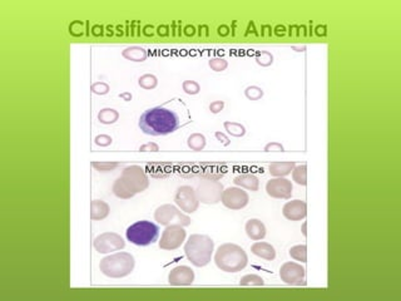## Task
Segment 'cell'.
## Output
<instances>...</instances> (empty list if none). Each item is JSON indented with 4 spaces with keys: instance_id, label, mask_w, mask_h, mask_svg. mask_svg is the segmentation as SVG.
Listing matches in <instances>:
<instances>
[{
    "instance_id": "cell-27",
    "label": "cell",
    "mask_w": 401,
    "mask_h": 301,
    "mask_svg": "<svg viewBox=\"0 0 401 301\" xmlns=\"http://www.w3.org/2000/svg\"><path fill=\"white\" fill-rule=\"evenodd\" d=\"M288 253L294 260L300 261V263H306V261H307V247H306V245L292 246L291 249H289Z\"/></svg>"
},
{
    "instance_id": "cell-8",
    "label": "cell",
    "mask_w": 401,
    "mask_h": 301,
    "mask_svg": "<svg viewBox=\"0 0 401 301\" xmlns=\"http://www.w3.org/2000/svg\"><path fill=\"white\" fill-rule=\"evenodd\" d=\"M224 185L219 181L208 180V178H202L198 185L196 186L197 199L199 203L205 205H217L221 202L222 193H224Z\"/></svg>"
},
{
    "instance_id": "cell-34",
    "label": "cell",
    "mask_w": 401,
    "mask_h": 301,
    "mask_svg": "<svg viewBox=\"0 0 401 301\" xmlns=\"http://www.w3.org/2000/svg\"><path fill=\"white\" fill-rule=\"evenodd\" d=\"M92 166L98 172H110L121 166L119 162H93Z\"/></svg>"
},
{
    "instance_id": "cell-33",
    "label": "cell",
    "mask_w": 401,
    "mask_h": 301,
    "mask_svg": "<svg viewBox=\"0 0 401 301\" xmlns=\"http://www.w3.org/2000/svg\"><path fill=\"white\" fill-rule=\"evenodd\" d=\"M182 88L185 93L189 94V96H196L201 92V85L196 80H185L182 83Z\"/></svg>"
},
{
    "instance_id": "cell-41",
    "label": "cell",
    "mask_w": 401,
    "mask_h": 301,
    "mask_svg": "<svg viewBox=\"0 0 401 301\" xmlns=\"http://www.w3.org/2000/svg\"><path fill=\"white\" fill-rule=\"evenodd\" d=\"M118 97L125 100V102H130V100H132V93H129V92H123V93L119 94Z\"/></svg>"
},
{
    "instance_id": "cell-42",
    "label": "cell",
    "mask_w": 401,
    "mask_h": 301,
    "mask_svg": "<svg viewBox=\"0 0 401 301\" xmlns=\"http://www.w3.org/2000/svg\"><path fill=\"white\" fill-rule=\"evenodd\" d=\"M306 227H307V224H306V222H303V225H302L303 236H307V231H306Z\"/></svg>"
},
{
    "instance_id": "cell-24",
    "label": "cell",
    "mask_w": 401,
    "mask_h": 301,
    "mask_svg": "<svg viewBox=\"0 0 401 301\" xmlns=\"http://www.w3.org/2000/svg\"><path fill=\"white\" fill-rule=\"evenodd\" d=\"M292 180L295 181V183L300 186L307 185V167L306 164H299L295 166L292 169Z\"/></svg>"
},
{
    "instance_id": "cell-11",
    "label": "cell",
    "mask_w": 401,
    "mask_h": 301,
    "mask_svg": "<svg viewBox=\"0 0 401 301\" xmlns=\"http://www.w3.org/2000/svg\"><path fill=\"white\" fill-rule=\"evenodd\" d=\"M281 281L289 286H306V271L301 264L288 261L280 269Z\"/></svg>"
},
{
    "instance_id": "cell-1",
    "label": "cell",
    "mask_w": 401,
    "mask_h": 301,
    "mask_svg": "<svg viewBox=\"0 0 401 301\" xmlns=\"http://www.w3.org/2000/svg\"><path fill=\"white\" fill-rule=\"evenodd\" d=\"M138 125L144 135L153 137L167 136L180 128V117L173 111L158 105L144 111L139 118Z\"/></svg>"
},
{
    "instance_id": "cell-2",
    "label": "cell",
    "mask_w": 401,
    "mask_h": 301,
    "mask_svg": "<svg viewBox=\"0 0 401 301\" xmlns=\"http://www.w3.org/2000/svg\"><path fill=\"white\" fill-rule=\"evenodd\" d=\"M149 187V178L141 166H128L113 183V193L118 199L129 200Z\"/></svg>"
},
{
    "instance_id": "cell-13",
    "label": "cell",
    "mask_w": 401,
    "mask_h": 301,
    "mask_svg": "<svg viewBox=\"0 0 401 301\" xmlns=\"http://www.w3.org/2000/svg\"><path fill=\"white\" fill-rule=\"evenodd\" d=\"M222 205L230 210H242L250 202V196L243 188L241 187H228L224 189L221 199Z\"/></svg>"
},
{
    "instance_id": "cell-18",
    "label": "cell",
    "mask_w": 401,
    "mask_h": 301,
    "mask_svg": "<svg viewBox=\"0 0 401 301\" xmlns=\"http://www.w3.org/2000/svg\"><path fill=\"white\" fill-rule=\"evenodd\" d=\"M251 252L257 256V257H261L267 261L275 260L276 257L275 247L272 246L271 244H269V242L256 241L255 244L251 246Z\"/></svg>"
},
{
    "instance_id": "cell-40",
    "label": "cell",
    "mask_w": 401,
    "mask_h": 301,
    "mask_svg": "<svg viewBox=\"0 0 401 301\" xmlns=\"http://www.w3.org/2000/svg\"><path fill=\"white\" fill-rule=\"evenodd\" d=\"M214 137L217 138V141H218L219 143L222 144V146L228 147V146H230V144H231L230 138H228L227 136H226L224 132H216V133H214Z\"/></svg>"
},
{
    "instance_id": "cell-5",
    "label": "cell",
    "mask_w": 401,
    "mask_h": 301,
    "mask_svg": "<svg viewBox=\"0 0 401 301\" xmlns=\"http://www.w3.org/2000/svg\"><path fill=\"white\" fill-rule=\"evenodd\" d=\"M135 266V256L129 252H116L100 260L99 270L107 277L122 278L132 274Z\"/></svg>"
},
{
    "instance_id": "cell-36",
    "label": "cell",
    "mask_w": 401,
    "mask_h": 301,
    "mask_svg": "<svg viewBox=\"0 0 401 301\" xmlns=\"http://www.w3.org/2000/svg\"><path fill=\"white\" fill-rule=\"evenodd\" d=\"M94 142H96L97 146L99 147H108L112 144L113 139L108 135H98L96 138H94Z\"/></svg>"
},
{
    "instance_id": "cell-14",
    "label": "cell",
    "mask_w": 401,
    "mask_h": 301,
    "mask_svg": "<svg viewBox=\"0 0 401 301\" xmlns=\"http://www.w3.org/2000/svg\"><path fill=\"white\" fill-rule=\"evenodd\" d=\"M292 191H294L292 182L285 177L271 178L266 183V192L272 199L288 200L291 199Z\"/></svg>"
},
{
    "instance_id": "cell-21",
    "label": "cell",
    "mask_w": 401,
    "mask_h": 301,
    "mask_svg": "<svg viewBox=\"0 0 401 301\" xmlns=\"http://www.w3.org/2000/svg\"><path fill=\"white\" fill-rule=\"evenodd\" d=\"M122 57L125 58L127 60H130V62H144L148 57L147 54V50L142 47L137 46H132L125 48L123 52H122Z\"/></svg>"
},
{
    "instance_id": "cell-39",
    "label": "cell",
    "mask_w": 401,
    "mask_h": 301,
    "mask_svg": "<svg viewBox=\"0 0 401 301\" xmlns=\"http://www.w3.org/2000/svg\"><path fill=\"white\" fill-rule=\"evenodd\" d=\"M139 150H141V152H158V150H160V146H158L157 143H154V142H148V143L139 147Z\"/></svg>"
},
{
    "instance_id": "cell-38",
    "label": "cell",
    "mask_w": 401,
    "mask_h": 301,
    "mask_svg": "<svg viewBox=\"0 0 401 301\" xmlns=\"http://www.w3.org/2000/svg\"><path fill=\"white\" fill-rule=\"evenodd\" d=\"M224 108H225L224 100H214V102H212L210 104V111H211V113H213V114L219 113L222 110H224Z\"/></svg>"
},
{
    "instance_id": "cell-16",
    "label": "cell",
    "mask_w": 401,
    "mask_h": 301,
    "mask_svg": "<svg viewBox=\"0 0 401 301\" xmlns=\"http://www.w3.org/2000/svg\"><path fill=\"white\" fill-rule=\"evenodd\" d=\"M282 213L289 221H301L307 216V205L302 200H292L285 203Z\"/></svg>"
},
{
    "instance_id": "cell-29",
    "label": "cell",
    "mask_w": 401,
    "mask_h": 301,
    "mask_svg": "<svg viewBox=\"0 0 401 301\" xmlns=\"http://www.w3.org/2000/svg\"><path fill=\"white\" fill-rule=\"evenodd\" d=\"M264 281L261 276L251 274V275H244L243 277H241L239 280V286H263Z\"/></svg>"
},
{
    "instance_id": "cell-12",
    "label": "cell",
    "mask_w": 401,
    "mask_h": 301,
    "mask_svg": "<svg viewBox=\"0 0 401 301\" xmlns=\"http://www.w3.org/2000/svg\"><path fill=\"white\" fill-rule=\"evenodd\" d=\"M93 246L97 252L99 253H112L116 251L124 249L125 241L121 235L116 232H104L100 233L94 239Z\"/></svg>"
},
{
    "instance_id": "cell-9",
    "label": "cell",
    "mask_w": 401,
    "mask_h": 301,
    "mask_svg": "<svg viewBox=\"0 0 401 301\" xmlns=\"http://www.w3.org/2000/svg\"><path fill=\"white\" fill-rule=\"evenodd\" d=\"M186 241V230L180 225L166 226L164 231L158 241V246L161 250L173 251L180 249Z\"/></svg>"
},
{
    "instance_id": "cell-25",
    "label": "cell",
    "mask_w": 401,
    "mask_h": 301,
    "mask_svg": "<svg viewBox=\"0 0 401 301\" xmlns=\"http://www.w3.org/2000/svg\"><path fill=\"white\" fill-rule=\"evenodd\" d=\"M225 131L231 135L232 137H243L246 135V127L243 124L237 123V122H231V121H226L224 123Z\"/></svg>"
},
{
    "instance_id": "cell-20",
    "label": "cell",
    "mask_w": 401,
    "mask_h": 301,
    "mask_svg": "<svg viewBox=\"0 0 401 301\" xmlns=\"http://www.w3.org/2000/svg\"><path fill=\"white\" fill-rule=\"evenodd\" d=\"M233 182H235V185L237 186V187L249 189V191L252 192H257L258 188H260V181H258V178L256 177L255 175L251 174L238 175L237 177H235Z\"/></svg>"
},
{
    "instance_id": "cell-22",
    "label": "cell",
    "mask_w": 401,
    "mask_h": 301,
    "mask_svg": "<svg viewBox=\"0 0 401 301\" xmlns=\"http://www.w3.org/2000/svg\"><path fill=\"white\" fill-rule=\"evenodd\" d=\"M296 166L295 162H275L269 166V171L274 177H286Z\"/></svg>"
},
{
    "instance_id": "cell-35",
    "label": "cell",
    "mask_w": 401,
    "mask_h": 301,
    "mask_svg": "<svg viewBox=\"0 0 401 301\" xmlns=\"http://www.w3.org/2000/svg\"><path fill=\"white\" fill-rule=\"evenodd\" d=\"M91 91L93 92L94 94H98V96H104V94L109 93L110 87L109 84L105 82H96L91 85Z\"/></svg>"
},
{
    "instance_id": "cell-26",
    "label": "cell",
    "mask_w": 401,
    "mask_h": 301,
    "mask_svg": "<svg viewBox=\"0 0 401 301\" xmlns=\"http://www.w3.org/2000/svg\"><path fill=\"white\" fill-rule=\"evenodd\" d=\"M206 143H207V141H206V137L202 133H192L187 139V146L192 150H196V152L205 148Z\"/></svg>"
},
{
    "instance_id": "cell-32",
    "label": "cell",
    "mask_w": 401,
    "mask_h": 301,
    "mask_svg": "<svg viewBox=\"0 0 401 301\" xmlns=\"http://www.w3.org/2000/svg\"><path fill=\"white\" fill-rule=\"evenodd\" d=\"M208 66H210V68L214 72H224L227 69L228 62L225 59V58L216 57V58H212V59H210Z\"/></svg>"
},
{
    "instance_id": "cell-19",
    "label": "cell",
    "mask_w": 401,
    "mask_h": 301,
    "mask_svg": "<svg viewBox=\"0 0 401 301\" xmlns=\"http://www.w3.org/2000/svg\"><path fill=\"white\" fill-rule=\"evenodd\" d=\"M109 212V205L105 201L93 200L91 202V220H93V221H100V220L107 219Z\"/></svg>"
},
{
    "instance_id": "cell-37",
    "label": "cell",
    "mask_w": 401,
    "mask_h": 301,
    "mask_svg": "<svg viewBox=\"0 0 401 301\" xmlns=\"http://www.w3.org/2000/svg\"><path fill=\"white\" fill-rule=\"evenodd\" d=\"M264 152H283L285 150V147L282 146L278 142H271V143H267L263 148Z\"/></svg>"
},
{
    "instance_id": "cell-30",
    "label": "cell",
    "mask_w": 401,
    "mask_h": 301,
    "mask_svg": "<svg viewBox=\"0 0 401 301\" xmlns=\"http://www.w3.org/2000/svg\"><path fill=\"white\" fill-rule=\"evenodd\" d=\"M255 60L258 66L270 67V66H272V63H274V55H272L270 52L262 50V52L256 53Z\"/></svg>"
},
{
    "instance_id": "cell-31",
    "label": "cell",
    "mask_w": 401,
    "mask_h": 301,
    "mask_svg": "<svg viewBox=\"0 0 401 301\" xmlns=\"http://www.w3.org/2000/svg\"><path fill=\"white\" fill-rule=\"evenodd\" d=\"M264 92L262 88L257 87V85H250L244 91V96L247 97L250 100H258L263 97Z\"/></svg>"
},
{
    "instance_id": "cell-15",
    "label": "cell",
    "mask_w": 401,
    "mask_h": 301,
    "mask_svg": "<svg viewBox=\"0 0 401 301\" xmlns=\"http://www.w3.org/2000/svg\"><path fill=\"white\" fill-rule=\"evenodd\" d=\"M194 281V271L189 266H175L169 271L168 284L171 286H189Z\"/></svg>"
},
{
    "instance_id": "cell-17",
    "label": "cell",
    "mask_w": 401,
    "mask_h": 301,
    "mask_svg": "<svg viewBox=\"0 0 401 301\" xmlns=\"http://www.w3.org/2000/svg\"><path fill=\"white\" fill-rule=\"evenodd\" d=\"M244 231L252 241H261L266 236V226L258 219H250L244 225Z\"/></svg>"
},
{
    "instance_id": "cell-10",
    "label": "cell",
    "mask_w": 401,
    "mask_h": 301,
    "mask_svg": "<svg viewBox=\"0 0 401 301\" xmlns=\"http://www.w3.org/2000/svg\"><path fill=\"white\" fill-rule=\"evenodd\" d=\"M174 202L177 207L185 213H194L199 207L196 191L191 186H181L174 195Z\"/></svg>"
},
{
    "instance_id": "cell-6",
    "label": "cell",
    "mask_w": 401,
    "mask_h": 301,
    "mask_svg": "<svg viewBox=\"0 0 401 301\" xmlns=\"http://www.w3.org/2000/svg\"><path fill=\"white\" fill-rule=\"evenodd\" d=\"M125 238L136 246H148L158 241L160 227L154 222L142 220L130 225L125 231Z\"/></svg>"
},
{
    "instance_id": "cell-3",
    "label": "cell",
    "mask_w": 401,
    "mask_h": 301,
    "mask_svg": "<svg viewBox=\"0 0 401 301\" xmlns=\"http://www.w3.org/2000/svg\"><path fill=\"white\" fill-rule=\"evenodd\" d=\"M214 264L221 271L238 272L249 264L246 251L236 244H224L214 253Z\"/></svg>"
},
{
    "instance_id": "cell-7",
    "label": "cell",
    "mask_w": 401,
    "mask_h": 301,
    "mask_svg": "<svg viewBox=\"0 0 401 301\" xmlns=\"http://www.w3.org/2000/svg\"><path fill=\"white\" fill-rule=\"evenodd\" d=\"M154 220L161 226L180 225L182 227H187V226L192 224L191 217L187 213H185L177 206L171 205V203L160 206L154 211Z\"/></svg>"
},
{
    "instance_id": "cell-28",
    "label": "cell",
    "mask_w": 401,
    "mask_h": 301,
    "mask_svg": "<svg viewBox=\"0 0 401 301\" xmlns=\"http://www.w3.org/2000/svg\"><path fill=\"white\" fill-rule=\"evenodd\" d=\"M139 87L150 91L154 89L158 85V79L154 74H143L142 77H139L138 79Z\"/></svg>"
},
{
    "instance_id": "cell-4",
    "label": "cell",
    "mask_w": 401,
    "mask_h": 301,
    "mask_svg": "<svg viewBox=\"0 0 401 301\" xmlns=\"http://www.w3.org/2000/svg\"><path fill=\"white\" fill-rule=\"evenodd\" d=\"M214 251V241L210 236L194 233L185 244L186 257L196 267H205L211 263Z\"/></svg>"
},
{
    "instance_id": "cell-23",
    "label": "cell",
    "mask_w": 401,
    "mask_h": 301,
    "mask_svg": "<svg viewBox=\"0 0 401 301\" xmlns=\"http://www.w3.org/2000/svg\"><path fill=\"white\" fill-rule=\"evenodd\" d=\"M119 119L118 111L114 108H103L98 113V121L102 124H113Z\"/></svg>"
}]
</instances>
